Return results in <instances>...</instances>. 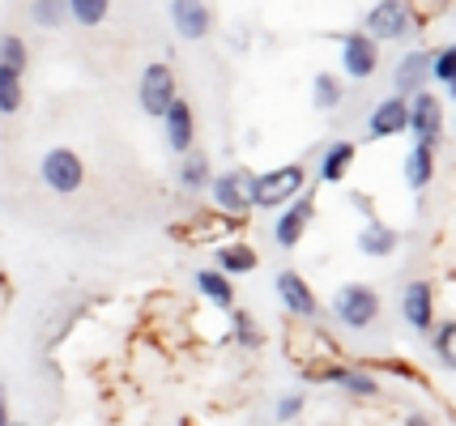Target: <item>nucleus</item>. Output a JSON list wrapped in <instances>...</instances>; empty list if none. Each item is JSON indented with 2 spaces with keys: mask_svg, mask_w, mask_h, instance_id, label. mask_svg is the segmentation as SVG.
I'll return each mask as SVG.
<instances>
[{
  "mask_svg": "<svg viewBox=\"0 0 456 426\" xmlns=\"http://www.w3.org/2000/svg\"><path fill=\"white\" fill-rule=\"evenodd\" d=\"M303 188H307V166L303 163H286V166H273V171H260V175H252V209L278 213L281 205H290Z\"/></svg>",
  "mask_w": 456,
  "mask_h": 426,
  "instance_id": "obj_1",
  "label": "nucleus"
},
{
  "mask_svg": "<svg viewBox=\"0 0 456 426\" xmlns=\"http://www.w3.org/2000/svg\"><path fill=\"white\" fill-rule=\"evenodd\" d=\"M379 290L367 282H341L338 290H333V299H329V311H333V320H338L341 328H354V333H362V328H371L379 320Z\"/></svg>",
  "mask_w": 456,
  "mask_h": 426,
  "instance_id": "obj_2",
  "label": "nucleus"
},
{
  "mask_svg": "<svg viewBox=\"0 0 456 426\" xmlns=\"http://www.w3.org/2000/svg\"><path fill=\"white\" fill-rule=\"evenodd\" d=\"M405 133L414 137V145L439 149V141H444V99L436 90H418L405 99Z\"/></svg>",
  "mask_w": 456,
  "mask_h": 426,
  "instance_id": "obj_3",
  "label": "nucleus"
},
{
  "mask_svg": "<svg viewBox=\"0 0 456 426\" xmlns=\"http://www.w3.org/2000/svg\"><path fill=\"white\" fill-rule=\"evenodd\" d=\"M214 205L209 209H218L226 218H243L248 209H252V171L248 166H231V171H222V175H209V188H205Z\"/></svg>",
  "mask_w": 456,
  "mask_h": 426,
  "instance_id": "obj_4",
  "label": "nucleus"
},
{
  "mask_svg": "<svg viewBox=\"0 0 456 426\" xmlns=\"http://www.w3.org/2000/svg\"><path fill=\"white\" fill-rule=\"evenodd\" d=\"M39 175H43V183H47L56 197H73V192H81V183H86V163H81L77 149L56 145V149H47V154H43Z\"/></svg>",
  "mask_w": 456,
  "mask_h": 426,
  "instance_id": "obj_5",
  "label": "nucleus"
},
{
  "mask_svg": "<svg viewBox=\"0 0 456 426\" xmlns=\"http://www.w3.org/2000/svg\"><path fill=\"white\" fill-rule=\"evenodd\" d=\"M175 68L167 60H154L145 64V73H141V85H137V102L141 111L150 116V120H162V111L171 107V99H175Z\"/></svg>",
  "mask_w": 456,
  "mask_h": 426,
  "instance_id": "obj_6",
  "label": "nucleus"
},
{
  "mask_svg": "<svg viewBox=\"0 0 456 426\" xmlns=\"http://www.w3.org/2000/svg\"><path fill=\"white\" fill-rule=\"evenodd\" d=\"M312 222H316V197L303 188L295 201L278 209V222H273V244L286 247V252H290V247H298Z\"/></svg>",
  "mask_w": 456,
  "mask_h": 426,
  "instance_id": "obj_7",
  "label": "nucleus"
},
{
  "mask_svg": "<svg viewBox=\"0 0 456 426\" xmlns=\"http://www.w3.org/2000/svg\"><path fill=\"white\" fill-rule=\"evenodd\" d=\"M273 290H278L281 307L295 316V320H307V325H316L320 320V299L316 290L307 285V277L298 273V269H281L278 277H273Z\"/></svg>",
  "mask_w": 456,
  "mask_h": 426,
  "instance_id": "obj_8",
  "label": "nucleus"
},
{
  "mask_svg": "<svg viewBox=\"0 0 456 426\" xmlns=\"http://www.w3.org/2000/svg\"><path fill=\"white\" fill-rule=\"evenodd\" d=\"M410 30H414L410 4L405 0H379V4H371V13H367V30L362 35H371L376 43H393V39H405Z\"/></svg>",
  "mask_w": 456,
  "mask_h": 426,
  "instance_id": "obj_9",
  "label": "nucleus"
},
{
  "mask_svg": "<svg viewBox=\"0 0 456 426\" xmlns=\"http://www.w3.org/2000/svg\"><path fill=\"white\" fill-rule=\"evenodd\" d=\"M338 43H341V68H346V77H354V82L376 77L379 73V43L371 39V35L350 30V35H338Z\"/></svg>",
  "mask_w": 456,
  "mask_h": 426,
  "instance_id": "obj_10",
  "label": "nucleus"
},
{
  "mask_svg": "<svg viewBox=\"0 0 456 426\" xmlns=\"http://www.w3.org/2000/svg\"><path fill=\"white\" fill-rule=\"evenodd\" d=\"M239 226H243V218H226L218 209H200L183 226H171V235H179L183 244H214V239H226V235H239Z\"/></svg>",
  "mask_w": 456,
  "mask_h": 426,
  "instance_id": "obj_11",
  "label": "nucleus"
},
{
  "mask_svg": "<svg viewBox=\"0 0 456 426\" xmlns=\"http://www.w3.org/2000/svg\"><path fill=\"white\" fill-rule=\"evenodd\" d=\"M401 316H405V325L414 333H422V337L431 333V325H436V285L427 277L405 282V290H401Z\"/></svg>",
  "mask_w": 456,
  "mask_h": 426,
  "instance_id": "obj_12",
  "label": "nucleus"
},
{
  "mask_svg": "<svg viewBox=\"0 0 456 426\" xmlns=\"http://www.w3.org/2000/svg\"><path fill=\"white\" fill-rule=\"evenodd\" d=\"M162 128H167V145L175 154H188L197 141V116H192V102L188 99H171V107L162 111Z\"/></svg>",
  "mask_w": 456,
  "mask_h": 426,
  "instance_id": "obj_13",
  "label": "nucleus"
},
{
  "mask_svg": "<svg viewBox=\"0 0 456 426\" xmlns=\"http://www.w3.org/2000/svg\"><path fill=\"white\" fill-rule=\"evenodd\" d=\"M171 21H175V30L183 39H205L209 30H214V13H209V4L205 0H171Z\"/></svg>",
  "mask_w": 456,
  "mask_h": 426,
  "instance_id": "obj_14",
  "label": "nucleus"
},
{
  "mask_svg": "<svg viewBox=\"0 0 456 426\" xmlns=\"http://www.w3.org/2000/svg\"><path fill=\"white\" fill-rule=\"evenodd\" d=\"M427 77H431V52H410L393 68V90L401 99H410L418 90H427Z\"/></svg>",
  "mask_w": 456,
  "mask_h": 426,
  "instance_id": "obj_15",
  "label": "nucleus"
},
{
  "mask_svg": "<svg viewBox=\"0 0 456 426\" xmlns=\"http://www.w3.org/2000/svg\"><path fill=\"white\" fill-rule=\"evenodd\" d=\"M367 133L371 141H388V137H401L405 133V99L401 94H388V99L376 102L371 120H367Z\"/></svg>",
  "mask_w": 456,
  "mask_h": 426,
  "instance_id": "obj_16",
  "label": "nucleus"
},
{
  "mask_svg": "<svg viewBox=\"0 0 456 426\" xmlns=\"http://www.w3.org/2000/svg\"><path fill=\"white\" fill-rule=\"evenodd\" d=\"M397 244H401L397 226H388L384 218H367V226L358 230V252L371 256V261H388L397 252Z\"/></svg>",
  "mask_w": 456,
  "mask_h": 426,
  "instance_id": "obj_17",
  "label": "nucleus"
},
{
  "mask_svg": "<svg viewBox=\"0 0 456 426\" xmlns=\"http://www.w3.org/2000/svg\"><path fill=\"white\" fill-rule=\"evenodd\" d=\"M214 261H218V273H226V277H239V273H256L260 252L248 244V239H231V244H218V247H214Z\"/></svg>",
  "mask_w": 456,
  "mask_h": 426,
  "instance_id": "obj_18",
  "label": "nucleus"
},
{
  "mask_svg": "<svg viewBox=\"0 0 456 426\" xmlns=\"http://www.w3.org/2000/svg\"><path fill=\"white\" fill-rule=\"evenodd\" d=\"M354 158H358V145H354V141H333V145H324L316 180H320V183H341L346 175H350Z\"/></svg>",
  "mask_w": 456,
  "mask_h": 426,
  "instance_id": "obj_19",
  "label": "nucleus"
},
{
  "mask_svg": "<svg viewBox=\"0 0 456 426\" xmlns=\"http://www.w3.org/2000/svg\"><path fill=\"white\" fill-rule=\"evenodd\" d=\"M197 290L218 307V311H235V282L218 273V269H197Z\"/></svg>",
  "mask_w": 456,
  "mask_h": 426,
  "instance_id": "obj_20",
  "label": "nucleus"
},
{
  "mask_svg": "<svg viewBox=\"0 0 456 426\" xmlns=\"http://www.w3.org/2000/svg\"><path fill=\"white\" fill-rule=\"evenodd\" d=\"M405 183H410L414 192H427V188L436 183V149L414 145V149L405 154Z\"/></svg>",
  "mask_w": 456,
  "mask_h": 426,
  "instance_id": "obj_21",
  "label": "nucleus"
},
{
  "mask_svg": "<svg viewBox=\"0 0 456 426\" xmlns=\"http://www.w3.org/2000/svg\"><path fill=\"white\" fill-rule=\"evenodd\" d=\"M183 163H179V188L183 192H205L209 188V158L200 154V149H188V154H179Z\"/></svg>",
  "mask_w": 456,
  "mask_h": 426,
  "instance_id": "obj_22",
  "label": "nucleus"
},
{
  "mask_svg": "<svg viewBox=\"0 0 456 426\" xmlns=\"http://www.w3.org/2000/svg\"><path fill=\"white\" fill-rule=\"evenodd\" d=\"M431 350H436V358L444 371H456V320H436L431 325Z\"/></svg>",
  "mask_w": 456,
  "mask_h": 426,
  "instance_id": "obj_23",
  "label": "nucleus"
},
{
  "mask_svg": "<svg viewBox=\"0 0 456 426\" xmlns=\"http://www.w3.org/2000/svg\"><path fill=\"white\" fill-rule=\"evenodd\" d=\"M341 99H346V85H341V77H333V73H320L316 82H312V102H316L320 111H333V107H341Z\"/></svg>",
  "mask_w": 456,
  "mask_h": 426,
  "instance_id": "obj_24",
  "label": "nucleus"
},
{
  "mask_svg": "<svg viewBox=\"0 0 456 426\" xmlns=\"http://www.w3.org/2000/svg\"><path fill=\"white\" fill-rule=\"evenodd\" d=\"M231 342H239L243 350H260V345H265V333H260V325L248 311H231Z\"/></svg>",
  "mask_w": 456,
  "mask_h": 426,
  "instance_id": "obj_25",
  "label": "nucleus"
},
{
  "mask_svg": "<svg viewBox=\"0 0 456 426\" xmlns=\"http://www.w3.org/2000/svg\"><path fill=\"white\" fill-rule=\"evenodd\" d=\"M30 18H35V26L60 30L69 21V0H30Z\"/></svg>",
  "mask_w": 456,
  "mask_h": 426,
  "instance_id": "obj_26",
  "label": "nucleus"
},
{
  "mask_svg": "<svg viewBox=\"0 0 456 426\" xmlns=\"http://www.w3.org/2000/svg\"><path fill=\"white\" fill-rule=\"evenodd\" d=\"M111 13V0H69V21L77 26H102Z\"/></svg>",
  "mask_w": 456,
  "mask_h": 426,
  "instance_id": "obj_27",
  "label": "nucleus"
},
{
  "mask_svg": "<svg viewBox=\"0 0 456 426\" xmlns=\"http://www.w3.org/2000/svg\"><path fill=\"white\" fill-rule=\"evenodd\" d=\"M21 99H26V90H21V73H13V68H0V116H13V111H21Z\"/></svg>",
  "mask_w": 456,
  "mask_h": 426,
  "instance_id": "obj_28",
  "label": "nucleus"
},
{
  "mask_svg": "<svg viewBox=\"0 0 456 426\" xmlns=\"http://www.w3.org/2000/svg\"><path fill=\"white\" fill-rule=\"evenodd\" d=\"M26 64H30V52H26L21 35H0V68L26 73Z\"/></svg>",
  "mask_w": 456,
  "mask_h": 426,
  "instance_id": "obj_29",
  "label": "nucleus"
},
{
  "mask_svg": "<svg viewBox=\"0 0 456 426\" xmlns=\"http://www.w3.org/2000/svg\"><path fill=\"white\" fill-rule=\"evenodd\" d=\"M431 77L452 90L456 85V47H439V52H431Z\"/></svg>",
  "mask_w": 456,
  "mask_h": 426,
  "instance_id": "obj_30",
  "label": "nucleus"
},
{
  "mask_svg": "<svg viewBox=\"0 0 456 426\" xmlns=\"http://www.w3.org/2000/svg\"><path fill=\"white\" fill-rule=\"evenodd\" d=\"M303 392H286V397H278V422H295L298 414H303Z\"/></svg>",
  "mask_w": 456,
  "mask_h": 426,
  "instance_id": "obj_31",
  "label": "nucleus"
},
{
  "mask_svg": "<svg viewBox=\"0 0 456 426\" xmlns=\"http://www.w3.org/2000/svg\"><path fill=\"white\" fill-rule=\"evenodd\" d=\"M350 205H354L362 218H376V205H371V197H367V192H350Z\"/></svg>",
  "mask_w": 456,
  "mask_h": 426,
  "instance_id": "obj_32",
  "label": "nucleus"
},
{
  "mask_svg": "<svg viewBox=\"0 0 456 426\" xmlns=\"http://www.w3.org/2000/svg\"><path fill=\"white\" fill-rule=\"evenodd\" d=\"M405 426H431V418H427L422 409H410V414H405Z\"/></svg>",
  "mask_w": 456,
  "mask_h": 426,
  "instance_id": "obj_33",
  "label": "nucleus"
},
{
  "mask_svg": "<svg viewBox=\"0 0 456 426\" xmlns=\"http://www.w3.org/2000/svg\"><path fill=\"white\" fill-rule=\"evenodd\" d=\"M0 426H13V414H9V401H0Z\"/></svg>",
  "mask_w": 456,
  "mask_h": 426,
  "instance_id": "obj_34",
  "label": "nucleus"
},
{
  "mask_svg": "<svg viewBox=\"0 0 456 426\" xmlns=\"http://www.w3.org/2000/svg\"><path fill=\"white\" fill-rule=\"evenodd\" d=\"M4 299H9V285H4V277H0V311H4Z\"/></svg>",
  "mask_w": 456,
  "mask_h": 426,
  "instance_id": "obj_35",
  "label": "nucleus"
}]
</instances>
